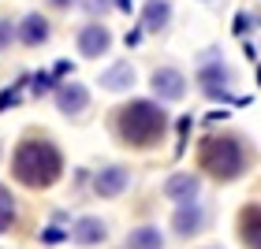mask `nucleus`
<instances>
[{
    "label": "nucleus",
    "instance_id": "nucleus-17",
    "mask_svg": "<svg viewBox=\"0 0 261 249\" xmlns=\"http://www.w3.org/2000/svg\"><path fill=\"white\" fill-rule=\"evenodd\" d=\"M11 223H15V197H11V190L0 182V234H4Z\"/></svg>",
    "mask_w": 261,
    "mask_h": 249
},
{
    "label": "nucleus",
    "instance_id": "nucleus-10",
    "mask_svg": "<svg viewBox=\"0 0 261 249\" xmlns=\"http://www.w3.org/2000/svg\"><path fill=\"white\" fill-rule=\"evenodd\" d=\"M105 234H109V227H105L97 216H82L75 227H71V238L79 245H97V242H105Z\"/></svg>",
    "mask_w": 261,
    "mask_h": 249
},
{
    "label": "nucleus",
    "instance_id": "nucleus-7",
    "mask_svg": "<svg viewBox=\"0 0 261 249\" xmlns=\"http://www.w3.org/2000/svg\"><path fill=\"white\" fill-rule=\"evenodd\" d=\"M86 104H90V93H86V86H82V82H64V86L56 89V108L67 112V115L82 112Z\"/></svg>",
    "mask_w": 261,
    "mask_h": 249
},
{
    "label": "nucleus",
    "instance_id": "nucleus-16",
    "mask_svg": "<svg viewBox=\"0 0 261 249\" xmlns=\"http://www.w3.org/2000/svg\"><path fill=\"white\" fill-rule=\"evenodd\" d=\"M127 249H161V231L157 227H138L127 234Z\"/></svg>",
    "mask_w": 261,
    "mask_h": 249
},
{
    "label": "nucleus",
    "instance_id": "nucleus-2",
    "mask_svg": "<svg viewBox=\"0 0 261 249\" xmlns=\"http://www.w3.org/2000/svg\"><path fill=\"white\" fill-rule=\"evenodd\" d=\"M164 127H168V112L153 101H130L123 108H116V134L123 145L149 149L153 141L164 138Z\"/></svg>",
    "mask_w": 261,
    "mask_h": 249
},
{
    "label": "nucleus",
    "instance_id": "nucleus-4",
    "mask_svg": "<svg viewBox=\"0 0 261 249\" xmlns=\"http://www.w3.org/2000/svg\"><path fill=\"white\" fill-rule=\"evenodd\" d=\"M112 45V34L109 26H101V22H86V26L79 30V52L86 56V60H97L101 52H109Z\"/></svg>",
    "mask_w": 261,
    "mask_h": 249
},
{
    "label": "nucleus",
    "instance_id": "nucleus-8",
    "mask_svg": "<svg viewBox=\"0 0 261 249\" xmlns=\"http://www.w3.org/2000/svg\"><path fill=\"white\" fill-rule=\"evenodd\" d=\"M239 234L246 249H261V205H246L239 212Z\"/></svg>",
    "mask_w": 261,
    "mask_h": 249
},
{
    "label": "nucleus",
    "instance_id": "nucleus-14",
    "mask_svg": "<svg viewBox=\"0 0 261 249\" xmlns=\"http://www.w3.org/2000/svg\"><path fill=\"white\" fill-rule=\"evenodd\" d=\"M101 86L105 89H112V93H120V89H127V86H135V67L130 64H116V67H109L101 75Z\"/></svg>",
    "mask_w": 261,
    "mask_h": 249
},
{
    "label": "nucleus",
    "instance_id": "nucleus-21",
    "mask_svg": "<svg viewBox=\"0 0 261 249\" xmlns=\"http://www.w3.org/2000/svg\"><path fill=\"white\" fill-rule=\"evenodd\" d=\"M53 4H60V8H64V4H71V0H53Z\"/></svg>",
    "mask_w": 261,
    "mask_h": 249
},
{
    "label": "nucleus",
    "instance_id": "nucleus-19",
    "mask_svg": "<svg viewBox=\"0 0 261 249\" xmlns=\"http://www.w3.org/2000/svg\"><path fill=\"white\" fill-rule=\"evenodd\" d=\"M41 238L45 242H64V238H71V234H64L60 227H49V231H41Z\"/></svg>",
    "mask_w": 261,
    "mask_h": 249
},
{
    "label": "nucleus",
    "instance_id": "nucleus-1",
    "mask_svg": "<svg viewBox=\"0 0 261 249\" xmlns=\"http://www.w3.org/2000/svg\"><path fill=\"white\" fill-rule=\"evenodd\" d=\"M11 171L15 179L30 190H49L56 179L64 175V157L53 141L45 138H30V141H19L15 157H11Z\"/></svg>",
    "mask_w": 261,
    "mask_h": 249
},
{
    "label": "nucleus",
    "instance_id": "nucleus-3",
    "mask_svg": "<svg viewBox=\"0 0 261 249\" xmlns=\"http://www.w3.org/2000/svg\"><path fill=\"white\" fill-rule=\"evenodd\" d=\"M198 164H201V171H209L217 182H231V179H239L243 168H246V152H243V145H239V138H231V134H213V138L201 141Z\"/></svg>",
    "mask_w": 261,
    "mask_h": 249
},
{
    "label": "nucleus",
    "instance_id": "nucleus-11",
    "mask_svg": "<svg viewBox=\"0 0 261 249\" xmlns=\"http://www.w3.org/2000/svg\"><path fill=\"white\" fill-rule=\"evenodd\" d=\"M198 82L209 97H224L228 93V82H231V71L228 67H201L198 71Z\"/></svg>",
    "mask_w": 261,
    "mask_h": 249
},
{
    "label": "nucleus",
    "instance_id": "nucleus-18",
    "mask_svg": "<svg viewBox=\"0 0 261 249\" xmlns=\"http://www.w3.org/2000/svg\"><path fill=\"white\" fill-rule=\"evenodd\" d=\"M8 45H11V22H8V19H0V52H4Z\"/></svg>",
    "mask_w": 261,
    "mask_h": 249
},
{
    "label": "nucleus",
    "instance_id": "nucleus-9",
    "mask_svg": "<svg viewBox=\"0 0 261 249\" xmlns=\"http://www.w3.org/2000/svg\"><path fill=\"white\" fill-rule=\"evenodd\" d=\"M198 175H187V171H179V175H172L168 182H164V194H168L172 201H179V205H191V201L198 197Z\"/></svg>",
    "mask_w": 261,
    "mask_h": 249
},
{
    "label": "nucleus",
    "instance_id": "nucleus-6",
    "mask_svg": "<svg viewBox=\"0 0 261 249\" xmlns=\"http://www.w3.org/2000/svg\"><path fill=\"white\" fill-rule=\"evenodd\" d=\"M127 182H130L127 168H105V171L93 175V194L97 197H120L127 190Z\"/></svg>",
    "mask_w": 261,
    "mask_h": 249
},
{
    "label": "nucleus",
    "instance_id": "nucleus-13",
    "mask_svg": "<svg viewBox=\"0 0 261 249\" xmlns=\"http://www.w3.org/2000/svg\"><path fill=\"white\" fill-rule=\"evenodd\" d=\"M19 41L30 45V49H34V45H45V41H49V22H45L41 15H27L19 22Z\"/></svg>",
    "mask_w": 261,
    "mask_h": 249
},
{
    "label": "nucleus",
    "instance_id": "nucleus-12",
    "mask_svg": "<svg viewBox=\"0 0 261 249\" xmlns=\"http://www.w3.org/2000/svg\"><path fill=\"white\" fill-rule=\"evenodd\" d=\"M201 223H205V212H201L194 201H191V205H179V212H175V220H172V227L187 238V234H198V231H201Z\"/></svg>",
    "mask_w": 261,
    "mask_h": 249
},
{
    "label": "nucleus",
    "instance_id": "nucleus-5",
    "mask_svg": "<svg viewBox=\"0 0 261 249\" xmlns=\"http://www.w3.org/2000/svg\"><path fill=\"white\" fill-rule=\"evenodd\" d=\"M153 93H157L161 101H179L187 93V78L175 67H157L153 71Z\"/></svg>",
    "mask_w": 261,
    "mask_h": 249
},
{
    "label": "nucleus",
    "instance_id": "nucleus-20",
    "mask_svg": "<svg viewBox=\"0 0 261 249\" xmlns=\"http://www.w3.org/2000/svg\"><path fill=\"white\" fill-rule=\"evenodd\" d=\"M53 89V78L49 75H38V78H34V93H49Z\"/></svg>",
    "mask_w": 261,
    "mask_h": 249
},
{
    "label": "nucleus",
    "instance_id": "nucleus-15",
    "mask_svg": "<svg viewBox=\"0 0 261 249\" xmlns=\"http://www.w3.org/2000/svg\"><path fill=\"white\" fill-rule=\"evenodd\" d=\"M168 15H172L168 0H149V4L142 8V26H146V30H161L164 22H168Z\"/></svg>",
    "mask_w": 261,
    "mask_h": 249
}]
</instances>
